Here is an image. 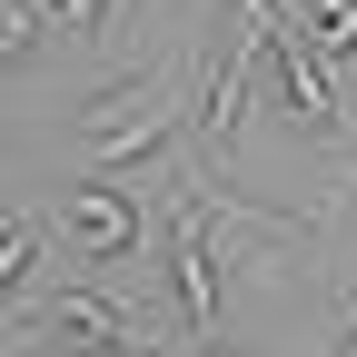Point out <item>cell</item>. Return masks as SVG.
Instances as JSON below:
<instances>
[{
  "label": "cell",
  "mask_w": 357,
  "mask_h": 357,
  "mask_svg": "<svg viewBox=\"0 0 357 357\" xmlns=\"http://www.w3.org/2000/svg\"><path fill=\"white\" fill-rule=\"evenodd\" d=\"M178 100H189V60H159V70H139L129 89L89 100V109H79V159H89V169H139V159H159L169 129H178Z\"/></svg>",
  "instance_id": "cell-1"
},
{
  "label": "cell",
  "mask_w": 357,
  "mask_h": 357,
  "mask_svg": "<svg viewBox=\"0 0 357 357\" xmlns=\"http://www.w3.org/2000/svg\"><path fill=\"white\" fill-rule=\"evenodd\" d=\"M268 70H278V89H288V109H298V129H318V139H337L347 129V79H337V50L318 30H278L268 40Z\"/></svg>",
  "instance_id": "cell-4"
},
{
  "label": "cell",
  "mask_w": 357,
  "mask_h": 357,
  "mask_svg": "<svg viewBox=\"0 0 357 357\" xmlns=\"http://www.w3.org/2000/svg\"><path fill=\"white\" fill-rule=\"evenodd\" d=\"M258 40L248 30H229V40H218V50H208V70H199V129H208V159L218 169H229L238 159V129H248V89H258Z\"/></svg>",
  "instance_id": "cell-6"
},
{
  "label": "cell",
  "mask_w": 357,
  "mask_h": 357,
  "mask_svg": "<svg viewBox=\"0 0 357 357\" xmlns=\"http://www.w3.org/2000/svg\"><path fill=\"white\" fill-rule=\"evenodd\" d=\"M40 208H10V229H0V288H10V307L20 298H40Z\"/></svg>",
  "instance_id": "cell-7"
},
{
  "label": "cell",
  "mask_w": 357,
  "mask_h": 357,
  "mask_svg": "<svg viewBox=\"0 0 357 357\" xmlns=\"http://www.w3.org/2000/svg\"><path fill=\"white\" fill-rule=\"evenodd\" d=\"M298 30H318L337 50V40H357V0H298Z\"/></svg>",
  "instance_id": "cell-9"
},
{
  "label": "cell",
  "mask_w": 357,
  "mask_h": 357,
  "mask_svg": "<svg viewBox=\"0 0 357 357\" xmlns=\"http://www.w3.org/2000/svg\"><path fill=\"white\" fill-rule=\"evenodd\" d=\"M40 10H50V30H70L79 50H89V40H100V20H109V0H40Z\"/></svg>",
  "instance_id": "cell-10"
},
{
  "label": "cell",
  "mask_w": 357,
  "mask_h": 357,
  "mask_svg": "<svg viewBox=\"0 0 357 357\" xmlns=\"http://www.w3.org/2000/svg\"><path fill=\"white\" fill-rule=\"evenodd\" d=\"M10 318H20L30 337L70 347V357H159V318L129 307L119 288H40V298L10 307Z\"/></svg>",
  "instance_id": "cell-2"
},
{
  "label": "cell",
  "mask_w": 357,
  "mask_h": 357,
  "mask_svg": "<svg viewBox=\"0 0 357 357\" xmlns=\"http://www.w3.org/2000/svg\"><path fill=\"white\" fill-rule=\"evenodd\" d=\"M337 79H347V100H357V40H337Z\"/></svg>",
  "instance_id": "cell-11"
},
{
  "label": "cell",
  "mask_w": 357,
  "mask_h": 357,
  "mask_svg": "<svg viewBox=\"0 0 357 357\" xmlns=\"http://www.w3.org/2000/svg\"><path fill=\"white\" fill-rule=\"evenodd\" d=\"M40 30H50V10H40V0H0V60H30Z\"/></svg>",
  "instance_id": "cell-8"
},
{
  "label": "cell",
  "mask_w": 357,
  "mask_h": 357,
  "mask_svg": "<svg viewBox=\"0 0 357 357\" xmlns=\"http://www.w3.org/2000/svg\"><path fill=\"white\" fill-rule=\"evenodd\" d=\"M337 357H357V328H347V347H337Z\"/></svg>",
  "instance_id": "cell-13"
},
{
  "label": "cell",
  "mask_w": 357,
  "mask_h": 357,
  "mask_svg": "<svg viewBox=\"0 0 357 357\" xmlns=\"http://www.w3.org/2000/svg\"><path fill=\"white\" fill-rule=\"evenodd\" d=\"M238 208H248V199H238ZM238 208H218L199 178L169 199V307H178L189 337L218 328V288H229V248H218V229H229Z\"/></svg>",
  "instance_id": "cell-3"
},
{
  "label": "cell",
  "mask_w": 357,
  "mask_h": 357,
  "mask_svg": "<svg viewBox=\"0 0 357 357\" xmlns=\"http://www.w3.org/2000/svg\"><path fill=\"white\" fill-rule=\"evenodd\" d=\"M189 357H229V347H189Z\"/></svg>",
  "instance_id": "cell-12"
},
{
  "label": "cell",
  "mask_w": 357,
  "mask_h": 357,
  "mask_svg": "<svg viewBox=\"0 0 357 357\" xmlns=\"http://www.w3.org/2000/svg\"><path fill=\"white\" fill-rule=\"evenodd\" d=\"M60 238H70L79 268H119V258H139L149 218H139V199H129V189H109V178H79V199L60 208Z\"/></svg>",
  "instance_id": "cell-5"
}]
</instances>
